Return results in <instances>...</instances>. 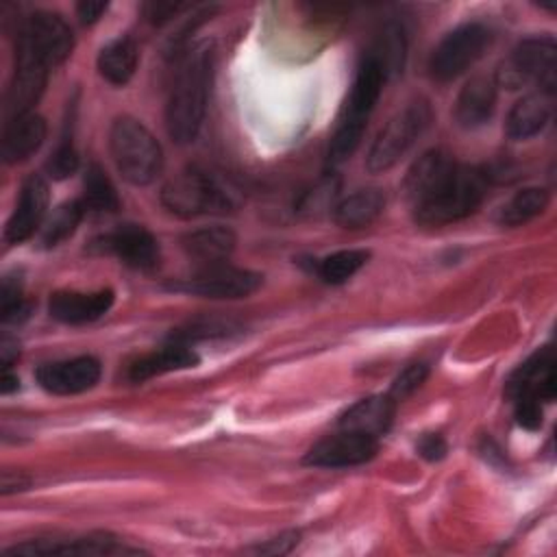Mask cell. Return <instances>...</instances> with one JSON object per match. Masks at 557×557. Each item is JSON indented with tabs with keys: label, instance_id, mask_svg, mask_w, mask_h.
<instances>
[{
	"label": "cell",
	"instance_id": "6da1fadb",
	"mask_svg": "<svg viewBox=\"0 0 557 557\" xmlns=\"http://www.w3.org/2000/svg\"><path fill=\"white\" fill-rule=\"evenodd\" d=\"M405 191L418 224L444 226L479 209L485 196V176L435 148L418 157L409 168Z\"/></svg>",
	"mask_w": 557,
	"mask_h": 557
},
{
	"label": "cell",
	"instance_id": "7a4b0ae2",
	"mask_svg": "<svg viewBox=\"0 0 557 557\" xmlns=\"http://www.w3.org/2000/svg\"><path fill=\"white\" fill-rule=\"evenodd\" d=\"M211 81L213 48L211 44H200L181 61L165 107L168 133L176 144H189L196 139L205 120Z\"/></svg>",
	"mask_w": 557,
	"mask_h": 557
},
{
	"label": "cell",
	"instance_id": "3957f363",
	"mask_svg": "<svg viewBox=\"0 0 557 557\" xmlns=\"http://www.w3.org/2000/svg\"><path fill=\"white\" fill-rule=\"evenodd\" d=\"M109 152L117 172L133 185H148L161 174L163 152L159 141L131 115H122L111 124Z\"/></svg>",
	"mask_w": 557,
	"mask_h": 557
},
{
	"label": "cell",
	"instance_id": "277c9868",
	"mask_svg": "<svg viewBox=\"0 0 557 557\" xmlns=\"http://www.w3.org/2000/svg\"><path fill=\"white\" fill-rule=\"evenodd\" d=\"M557 46L555 39L529 37L520 41L498 65L496 85L507 89H520L527 85H537V91L555 94L557 83Z\"/></svg>",
	"mask_w": 557,
	"mask_h": 557
},
{
	"label": "cell",
	"instance_id": "5b68a950",
	"mask_svg": "<svg viewBox=\"0 0 557 557\" xmlns=\"http://www.w3.org/2000/svg\"><path fill=\"white\" fill-rule=\"evenodd\" d=\"M161 202L168 211L181 218H198L211 213H226L233 205L226 187L202 168L181 170L170 178L161 191Z\"/></svg>",
	"mask_w": 557,
	"mask_h": 557
},
{
	"label": "cell",
	"instance_id": "8992f818",
	"mask_svg": "<svg viewBox=\"0 0 557 557\" xmlns=\"http://www.w3.org/2000/svg\"><path fill=\"white\" fill-rule=\"evenodd\" d=\"M74 48L67 22L50 11L33 13L17 33L15 61H30L46 70L63 63Z\"/></svg>",
	"mask_w": 557,
	"mask_h": 557
},
{
	"label": "cell",
	"instance_id": "52a82bcc",
	"mask_svg": "<svg viewBox=\"0 0 557 557\" xmlns=\"http://www.w3.org/2000/svg\"><path fill=\"white\" fill-rule=\"evenodd\" d=\"M429 122H431V109L426 102L407 104L403 111L392 115L387 124L379 131L376 139L372 141L366 154L368 172L381 174L394 168L418 141V137L424 133Z\"/></svg>",
	"mask_w": 557,
	"mask_h": 557
},
{
	"label": "cell",
	"instance_id": "ba28073f",
	"mask_svg": "<svg viewBox=\"0 0 557 557\" xmlns=\"http://www.w3.org/2000/svg\"><path fill=\"white\" fill-rule=\"evenodd\" d=\"M490 30L479 22H468L450 30L433 50L429 70L435 81H455L470 70L490 46Z\"/></svg>",
	"mask_w": 557,
	"mask_h": 557
},
{
	"label": "cell",
	"instance_id": "9c48e42d",
	"mask_svg": "<svg viewBox=\"0 0 557 557\" xmlns=\"http://www.w3.org/2000/svg\"><path fill=\"white\" fill-rule=\"evenodd\" d=\"M261 274L244 268L233 265H207L200 268L194 276H187L183 281L172 283L170 287L183 294L202 296V298H215V300H233V298H246L255 294L261 287Z\"/></svg>",
	"mask_w": 557,
	"mask_h": 557
},
{
	"label": "cell",
	"instance_id": "30bf717a",
	"mask_svg": "<svg viewBox=\"0 0 557 557\" xmlns=\"http://www.w3.org/2000/svg\"><path fill=\"white\" fill-rule=\"evenodd\" d=\"M376 450H379L376 437L339 429V433L326 435L320 442H315L307 450L302 461L315 468H348V466H359L370 461L376 455Z\"/></svg>",
	"mask_w": 557,
	"mask_h": 557
},
{
	"label": "cell",
	"instance_id": "8fae6325",
	"mask_svg": "<svg viewBox=\"0 0 557 557\" xmlns=\"http://www.w3.org/2000/svg\"><path fill=\"white\" fill-rule=\"evenodd\" d=\"M94 246L100 252L115 255L135 270H150L159 263V244L154 235L139 224H120L111 233L98 237Z\"/></svg>",
	"mask_w": 557,
	"mask_h": 557
},
{
	"label": "cell",
	"instance_id": "7c38bea8",
	"mask_svg": "<svg viewBox=\"0 0 557 557\" xmlns=\"http://www.w3.org/2000/svg\"><path fill=\"white\" fill-rule=\"evenodd\" d=\"M35 376L46 392L57 396H70V394L87 392L98 383L100 363L98 359L83 355V357L44 363L37 368Z\"/></svg>",
	"mask_w": 557,
	"mask_h": 557
},
{
	"label": "cell",
	"instance_id": "4fadbf2b",
	"mask_svg": "<svg viewBox=\"0 0 557 557\" xmlns=\"http://www.w3.org/2000/svg\"><path fill=\"white\" fill-rule=\"evenodd\" d=\"M48 200V183L41 176H28L20 189L15 209L4 226V239L9 244H20L28 239L39 226H44Z\"/></svg>",
	"mask_w": 557,
	"mask_h": 557
},
{
	"label": "cell",
	"instance_id": "5bb4252c",
	"mask_svg": "<svg viewBox=\"0 0 557 557\" xmlns=\"http://www.w3.org/2000/svg\"><path fill=\"white\" fill-rule=\"evenodd\" d=\"M507 396L511 400L535 398L540 403L555 398V361L550 348L535 352L509 376Z\"/></svg>",
	"mask_w": 557,
	"mask_h": 557
},
{
	"label": "cell",
	"instance_id": "9a60e30c",
	"mask_svg": "<svg viewBox=\"0 0 557 557\" xmlns=\"http://www.w3.org/2000/svg\"><path fill=\"white\" fill-rule=\"evenodd\" d=\"M113 298V289L54 292L48 302V313L63 324H87L102 318L111 309Z\"/></svg>",
	"mask_w": 557,
	"mask_h": 557
},
{
	"label": "cell",
	"instance_id": "2e32d148",
	"mask_svg": "<svg viewBox=\"0 0 557 557\" xmlns=\"http://www.w3.org/2000/svg\"><path fill=\"white\" fill-rule=\"evenodd\" d=\"M394 411H396V400L389 394H374V396L361 398L352 407H348L339 416L337 424H339V429L357 431V433L379 440L389 429V424L394 420Z\"/></svg>",
	"mask_w": 557,
	"mask_h": 557
},
{
	"label": "cell",
	"instance_id": "e0dca14e",
	"mask_svg": "<svg viewBox=\"0 0 557 557\" xmlns=\"http://www.w3.org/2000/svg\"><path fill=\"white\" fill-rule=\"evenodd\" d=\"M496 81L483 74L472 76L459 91L455 102V120L463 128L485 124L496 109Z\"/></svg>",
	"mask_w": 557,
	"mask_h": 557
},
{
	"label": "cell",
	"instance_id": "ac0fdd59",
	"mask_svg": "<svg viewBox=\"0 0 557 557\" xmlns=\"http://www.w3.org/2000/svg\"><path fill=\"white\" fill-rule=\"evenodd\" d=\"M46 120L37 113H24L7 120L2 135V157L7 163H22L33 157L46 139Z\"/></svg>",
	"mask_w": 557,
	"mask_h": 557
},
{
	"label": "cell",
	"instance_id": "d6986e66",
	"mask_svg": "<svg viewBox=\"0 0 557 557\" xmlns=\"http://www.w3.org/2000/svg\"><path fill=\"white\" fill-rule=\"evenodd\" d=\"M553 115V96L544 91H533L522 96L509 111L505 131L511 139H529L546 128Z\"/></svg>",
	"mask_w": 557,
	"mask_h": 557
},
{
	"label": "cell",
	"instance_id": "ffe728a7",
	"mask_svg": "<svg viewBox=\"0 0 557 557\" xmlns=\"http://www.w3.org/2000/svg\"><path fill=\"white\" fill-rule=\"evenodd\" d=\"M48 70L30 63V61H15V72L4 98V113L7 117L30 113L33 104L41 98L46 87Z\"/></svg>",
	"mask_w": 557,
	"mask_h": 557
},
{
	"label": "cell",
	"instance_id": "44dd1931",
	"mask_svg": "<svg viewBox=\"0 0 557 557\" xmlns=\"http://www.w3.org/2000/svg\"><path fill=\"white\" fill-rule=\"evenodd\" d=\"M181 244L189 259L207 268V265L224 263V259L235 248V233L226 226H205L183 235Z\"/></svg>",
	"mask_w": 557,
	"mask_h": 557
},
{
	"label": "cell",
	"instance_id": "7402d4cb",
	"mask_svg": "<svg viewBox=\"0 0 557 557\" xmlns=\"http://www.w3.org/2000/svg\"><path fill=\"white\" fill-rule=\"evenodd\" d=\"M196 363H198V355L191 348H187L185 344L174 342L170 346H163V348L148 352V355L139 357L137 361H133L128 368V379L133 383H141L152 376H161L165 372L194 368Z\"/></svg>",
	"mask_w": 557,
	"mask_h": 557
},
{
	"label": "cell",
	"instance_id": "603a6c76",
	"mask_svg": "<svg viewBox=\"0 0 557 557\" xmlns=\"http://www.w3.org/2000/svg\"><path fill=\"white\" fill-rule=\"evenodd\" d=\"M385 207V194L376 187L357 189L348 196H344L333 207V220L342 228H363L372 224Z\"/></svg>",
	"mask_w": 557,
	"mask_h": 557
},
{
	"label": "cell",
	"instance_id": "cb8c5ba5",
	"mask_svg": "<svg viewBox=\"0 0 557 557\" xmlns=\"http://www.w3.org/2000/svg\"><path fill=\"white\" fill-rule=\"evenodd\" d=\"M381 70L385 81L398 76L407 61V37L398 22H387L376 33L370 52L366 54Z\"/></svg>",
	"mask_w": 557,
	"mask_h": 557
},
{
	"label": "cell",
	"instance_id": "d4e9b609",
	"mask_svg": "<svg viewBox=\"0 0 557 557\" xmlns=\"http://www.w3.org/2000/svg\"><path fill=\"white\" fill-rule=\"evenodd\" d=\"M385 85V76L381 74V70L374 65L372 59H363L359 70H357V76H355V83H352V89H350V96L346 100V107H344V117H355V120H368V115L372 113L379 96H381V89Z\"/></svg>",
	"mask_w": 557,
	"mask_h": 557
},
{
	"label": "cell",
	"instance_id": "484cf974",
	"mask_svg": "<svg viewBox=\"0 0 557 557\" xmlns=\"http://www.w3.org/2000/svg\"><path fill=\"white\" fill-rule=\"evenodd\" d=\"M139 61L137 44L131 37H115L98 54V72L111 85H126Z\"/></svg>",
	"mask_w": 557,
	"mask_h": 557
},
{
	"label": "cell",
	"instance_id": "4316f807",
	"mask_svg": "<svg viewBox=\"0 0 557 557\" xmlns=\"http://www.w3.org/2000/svg\"><path fill=\"white\" fill-rule=\"evenodd\" d=\"M550 202V194L544 187H524L516 191L496 211V222L500 226H522L533 218L542 215Z\"/></svg>",
	"mask_w": 557,
	"mask_h": 557
},
{
	"label": "cell",
	"instance_id": "83f0119b",
	"mask_svg": "<svg viewBox=\"0 0 557 557\" xmlns=\"http://www.w3.org/2000/svg\"><path fill=\"white\" fill-rule=\"evenodd\" d=\"M81 202L85 211L94 213H113L120 209V196L115 191V185L98 163H91L85 172Z\"/></svg>",
	"mask_w": 557,
	"mask_h": 557
},
{
	"label": "cell",
	"instance_id": "f1b7e54d",
	"mask_svg": "<svg viewBox=\"0 0 557 557\" xmlns=\"http://www.w3.org/2000/svg\"><path fill=\"white\" fill-rule=\"evenodd\" d=\"M368 257H370V252L361 250V248H346V250L331 252L318 261V276L331 285L346 283L350 276H355L366 265Z\"/></svg>",
	"mask_w": 557,
	"mask_h": 557
},
{
	"label": "cell",
	"instance_id": "f546056e",
	"mask_svg": "<svg viewBox=\"0 0 557 557\" xmlns=\"http://www.w3.org/2000/svg\"><path fill=\"white\" fill-rule=\"evenodd\" d=\"M85 215V207L81 200H67L63 205H59L52 215L44 222V228H41V244L46 248H52V246H59L63 239H67L76 226L81 224Z\"/></svg>",
	"mask_w": 557,
	"mask_h": 557
},
{
	"label": "cell",
	"instance_id": "4dcf8cb0",
	"mask_svg": "<svg viewBox=\"0 0 557 557\" xmlns=\"http://www.w3.org/2000/svg\"><path fill=\"white\" fill-rule=\"evenodd\" d=\"M366 126H368V120H355V117L339 120V124L331 137L329 150H326V163L331 168L348 161L355 154V150L359 148V144L363 139Z\"/></svg>",
	"mask_w": 557,
	"mask_h": 557
},
{
	"label": "cell",
	"instance_id": "1f68e13d",
	"mask_svg": "<svg viewBox=\"0 0 557 557\" xmlns=\"http://www.w3.org/2000/svg\"><path fill=\"white\" fill-rule=\"evenodd\" d=\"M28 313V305L22 296V278L17 274H7L0 287V315L2 322H17Z\"/></svg>",
	"mask_w": 557,
	"mask_h": 557
},
{
	"label": "cell",
	"instance_id": "d6a6232c",
	"mask_svg": "<svg viewBox=\"0 0 557 557\" xmlns=\"http://www.w3.org/2000/svg\"><path fill=\"white\" fill-rule=\"evenodd\" d=\"M46 170L54 181H63L78 170V152L70 137H63V141L54 148L46 163Z\"/></svg>",
	"mask_w": 557,
	"mask_h": 557
},
{
	"label": "cell",
	"instance_id": "836d02e7",
	"mask_svg": "<svg viewBox=\"0 0 557 557\" xmlns=\"http://www.w3.org/2000/svg\"><path fill=\"white\" fill-rule=\"evenodd\" d=\"M426 376H429V366L426 363H411V366H407L396 379H394V383H392V387H389V396L398 403V400H405V398H409L424 381H426Z\"/></svg>",
	"mask_w": 557,
	"mask_h": 557
},
{
	"label": "cell",
	"instance_id": "e575fe53",
	"mask_svg": "<svg viewBox=\"0 0 557 557\" xmlns=\"http://www.w3.org/2000/svg\"><path fill=\"white\" fill-rule=\"evenodd\" d=\"M516 420L524 429H540L542 424V403L535 398H516Z\"/></svg>",
	"mask_w": 557,
	"mask_h": 557
},
{
	"label": "cell",
	"instance_id": "d590c367",
	"mask_svg": "<svg viewBox=\"0 0 557 557\" xmlns=\"http://www.w3.org/2000/svg\"><path fill=\"white\" fill-rule=\"evenodd\" d=\"M418 453L429 461H437L446 455V442L440 433H426L418 442Z\"/></svg>",
	"mask_w": 557,
	"mask_h": 557
},
{
	"label": "cell",
	"instance_id": "8d00e7d4",
	"mask_svg": "<svg viewBox=\"0 0 557 557\" xmlns=\"http://www.w3.org/2000/svg\"><path fill=\"white\" fill-rule=\"evenodd\" d=\"M296 542H298V533L287 531V533H281L278 537L268 540L263 546L259 544L255 550L263 553V555H283V553H289L296 546Z\"/></svg>",
	"mask_w": 557,
	"mask_h": 557
},
{
	"label": "cell",
	"instance_id": "74e56055",
	"mask_svg": "<svg viewBox=\"0 0 557 557\" xmlns=\"http://www.w3.org/2000/svg\"><path fill=\"white\" fill-rule=\"evenodd\" d=\"M187 4H178V2H150L146 4V15L150 17V22L154 24H163L170 17H174L176 13H181Z\"/></svg>",
	"mask_w": 557,
	"mask_h": 557
},
{
	"label": "cell",
	"instance_id": "f35d334b",
	"mask_svg": "<svg viewBox=\"0 0 557 557\" xmlns=\"http://www.w3.org/2000/svg\"><path fill=\"white\" fill-rule=\"evenodd\" d=\"M104 11H107V2H98V0H85L76 4V13L83 24H94L96 20L102 17Z\"/></svg>",
	"mask_w": 557,
	"mask_h": 557
},
{
	"label": "cell",
	"instance_id": "ab89813d",
	"mask_svg": "<svg viewBox=\"0 0 557 557\" xmlns=\"http://www.w3.org/2000/svg\"><path fill=\"white\" fill-rule=\"evenodd\" d=\"M28 483H30V479H28L24 472L4 470V472H2V483H0V487H2V494L7 496V494H11V492H20V490L28 487Z\"/></svg>",
	"mask_w": 557,
	"mask_h": 557
},
{
	"label": "cell",
	"instance_id": "60d3db41",
	"mask_svg": "<svg viewBox=\"0 0 557 557\" xmlns=\"http://www.w3.org/2000/svg\"><path fill=\"white\" fill-rule=\"evenodd\" d=\"M17 342H13V339H9V337H4L2 342H0V357H2V368L4 370H9L11 368V363L17 359Z\"/></svg>",
	"mask_w": 557,
	"mask_h": 557
},
{
	"label": "cell",
	"instance_id": "b9f144b4",
	"mask_svg": "<svg viewBox=\"0 0 557 557\" xmlns=\"http://www.w3.org/2000/svg\"><path fill=\"white\" fill-rule=\"evenodd\" d=\"M17 376H13L9 370H4L2 372V383H0V389H2V394H11V392H15L17 389Z\"/></svg>",
	"mask_w": 557,
	"mask_h": 557
}]
</instances>
